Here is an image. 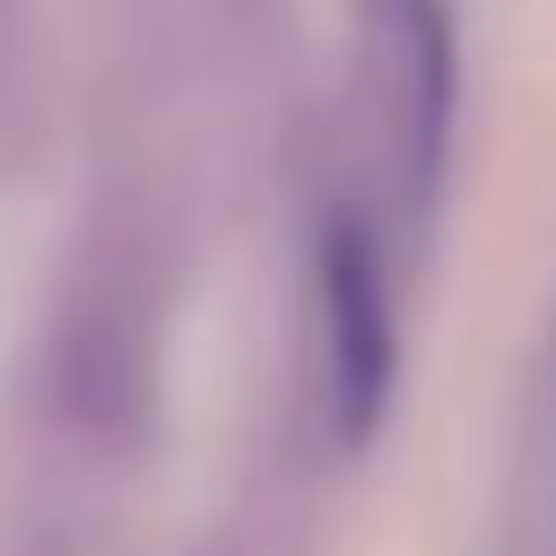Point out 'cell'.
<instances>
[{
    "label": "cell",
    "mask_w": 556,
    "mask_h": 556,
    "mask_svg": "<svg viewBox=\"0 0 556 556\" xmlns=\"http://www.w3.org/2000/svg\"><path fill=\"white\" fill-rule=\"evenodd\" d=\"M148 356H156V295L139 226L96 217L78 235V261L61 269L52 321H43V408L78 443H122L148 408Z\"/></svg>",
    "instance_id": "1"
},
{
    "label": "cell",
    "mask_w": 556,
    "mask_h": 556,
    "mask_svg": "<svg viewBox=\"0 0 556 556\" xmlns=\"http://www.w3.org/2000/svg\"><path fill=\"white\" fill-rule=\"evenodd\" d=\"M321 356H330V426L339 443H374L400 391V321H391V278H382V243L365 235V217H330L321 226Z\"/></svg>",
    "instance_id": "2"
},
{
    "label": "cell",
    "mask_w": 556,
    "mask_h": 556,
    "mask_svg": "<svg viewBox=\"0 0 556 556\" xmlns=\"http://www.w3.org/2000/svg\"><path fill=\"white\" fill-rule=\"evenodd\" d=\"M400 61H408V200L434 208V182L452 156V104H460L452 0H400Z\"/></svg>",
    "instance_id": "3"
},
{
    "label": "cell",
    "mask_w": 556,
    "mask_h": 556,
    "mask_svg": "<svg viewBox=\"0 0 556 556\" xmlns=\"http://www.w3.org/2000/svg\"><path fill=\"white\" fill-rule=\"evenodd\" d=\"M9 87H17V0H0V122H9Z\"/></svg>",
    "instance_id": "4"
}]
</instances>
